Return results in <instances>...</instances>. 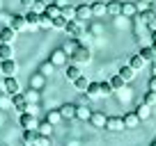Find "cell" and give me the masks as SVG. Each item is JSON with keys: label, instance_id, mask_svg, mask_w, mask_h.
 I'll list each match as a JSON object with an SVG mask.
<instances>
[{"label": "cell", "instance_id": "cell-1", "mask_svg": "<svg viewBox=\"0 0 156 146\" xmlns=\"http://www.w3.org/2000/svg\"><path fill=\"white\" fill-rule=\"evenodd\" d=\"M71 57V64H78V66H83V64H90L92 62V50L87 48V46H78L76 53L69 55Z\"/></svg>", "mask_w": 156, "mask_h": 146}, {"label": "cell", "instance_id": "cell-2", "mask_svg": "<svg viewBox=\"0 0 156 146\" xmlns=\"http://www.w3.org/2000/svg\"><path fill=\"white\" fill-rule=\"evenodd\" d=\"M0 91L7 94V96H14V94L21 91V85L16 80V75H9V78H2L0 80Z\"/></svg>", "mask_w": 156, "mask_h": 146}, {"label": "cell", "instance_id": "cell-3", "mask_svg": "<svg viewBox=\"0 0 156 146\" xmlns=\"http://www.w3.org/2000/svg\"><path fill=\"white\" fill-rule=\"evenodd\" d=\"M9 98H12V105H14V110H16L19 114H23V112H28V110H30V101L25 98L23 91L14 94V96H9Z\"/></svg>", "mask_w": 156, "mask_h": 146}, {"label": "cell", "instance_id": "cell-4", "mask_svg": "<svg viewBox=\"0 0 156 146\" xmlns=\"http://www.w3.org/2000/svg\"><path fill=\"white\" fill-rule=\"evenodd\" d=\"M64 32L69 34V37H73V39H80V37H85V28H83V21H69L67 28H64Z\"/></svg>", "mask_w": 156, "mask_h": 146}, {"label": "cell", "instance_id": "cell-5", "mask_svg": "<svg viewBox=\"0 0 156 146\" xmlns=\"http://www.w3.org/2000/svg\"><path fill=\"white\" fill-rule=\"evenodd\" d=\"M19 126L23 128V130H37L39 128V121L34 119V114L32 112H23V114H19Z\"/></svg>", "mask_w": 156, "mask_h": 146}, {"label": "cell", "instance_id": "cell-6", "mask_svg": "<svg viewBox=\"0 0 156 146\" xmlns=\"http://www.w3.org/2000/svg\"><path fill=\"white\" fill-rule=\"evenodd\" d=\"M0 68H2V78H9V75H16V73H19V62H16L14 57L2 59V62H0Z\"/></svg>", "mask_w": 156, "mask_h": 146}, {"label": "cell", "instance_id": "cell-7", "mask_svg": "<svg viewBox=\"0 0 156 146\" xmlns=\"http://www.w3.org/2000/svg\"><path fill=\"white\" fill-rule=\"evenodd\" d=\"M67 59H69V55H67L64 48H55L53 53H51V62H53V66H67Z\"/></svg>", "mask_w": 156, "mask_h": 146}, {"label": "cell", "instance_id": "cell-8", "mask_svg": "<svg viewBox=\"0 0 156 146\" xmlns=\"http://www.w3.org/2000/svg\"><path fill=\"white\" fill-rule=\"evenodd\" d=\"M124 119L122 117H108L106 119V130H110V132H119V130H124Z\"/></svg>", "mask_w": 156, "mask_h": 146}, {"label": "cell", "instance_id": "cell-9", "mask_svg": "<svg viewBox=\"0 0 156 146\" xmlns=\"http://www.w3.org/2000/svg\"><path fill=\"white\" fill-rule=\"evenodd\" d=\"M16 30L14 28H9V25H5V28L0 30V41H2V44H14L16 41Z\"/></svg>", "mask_w": 156, "mask_h": 146}, {"label": "cell", "instance_id": "cell-10", "mask_svg": "<svg viewBox=\"0 0 156 146\" xmlns=\"http://www.w3.org/2000/svg\"><path fill=\"white\" fill-rule=\"evenodd\" d=\"M92 112H94V110H92V107H90V105H85V103H80V105L76 107V119H78V121H90V117H92Z\"/></svg>", "mask_w": 156, "mask_h": 146}, {"label": "cell", "instance_id": "cell-11", "mask_svg": "<svg viewBox=\"0 0 156 146\" xmlns=\"http://www.w3.org/2000/svg\"><path fill=\"white\" fill-rule=\"evenodd\" d=\"M90 9H92V16H94V18H103V16L108 14V7H106V2H101V0L92 2V5H90Z\"/></svg>", "mask_w": 156, "mask_h": 146}, {"label": "cell", "instance_id": "cell-12", "mask_svg": "<svg viewBox=\"0 0 156 146\" xmlns=\"http://www.w3.org/2000/svg\"><path fill=\"white\" fill-rule=\"evenodd\" d=\"M9 28H14L16 32H23V30H28V21H25V16L14 14V16H12V23H9Z\"/></svg>", "mask_w": 156, "mask_h": 146}, {"label": "cell", "instance_id": "cell-13", "mask_svg": "<svg viewBox=\"0 0 156 146\" xmlns=\"http://www.w3.org/2000/svg\"><path fill=\"white\" fill-rule=\"evenodd\" d=\"M138 12H140V9H138L136 2H122V16H124V18H136Z\"/></svg>", "mask_w": 156, "mask_h": 146}, {"label": "cell", "instance_id": "cell-14", "mask_svg": "<svg viewBox=\"0 0 156 146\" xmlns=\"http://www.w3.org/2000/svg\"><path fill=\"white\" fill-rule=\"evenodd\" d=\"M80 75H83V73H80V66H78V64H69V66L64 68V78H67L69 82H73V80H78V78H80Z\"/></svg>", "mask_w": 156, "mask_h": 146}, {"label": "cell", "instance_id": "cell-15", "mask_svg": "<svg viewBox=\"0 0 156 146\" xmlns=\"http://www.w3.org/2000/svg\"><path fill=\"white\" fill-rule=\"evenodd\" d=\"M76 103H64V105H60V114H62V119H76Z\"/></svg>", "mask_w": 156, "mask_h": 146}, {"label": "cell", "instance_id": "cell-16", "mask_svg": "<svg viewBox=\"0 0 156 146\" xmlns=\"http://www.w3.org/2000/svg\"><path fill=\"white\" fill-rule=\"evenodd\" d=\"M23 16H25V21H28V30H37L39 28V14L34 9H28Z\"/></svg>", "mask_w": 156, "mask_h": 146}, {"label": "cell", "instance_id": "cell-17", "mask_svg": "<svg viewBox=\"0 0 156 146\" xmlns=\"http://www.w3.org/2000/svg\"><path fill=\"white\" fill-rule=\"evenodd\" d=\"M124 126H126V128H136L138 126V123H140V117H138V114H136V110H131V112H126V114H124Z\"/></svg>", "mask_w": 156, "mask_h": 146}, {"label": "cell", "instance_id": "cell-18", "mask_svg": "<svg viewBox=\"0 0 156 146\" xmlns=\"http://www.w3.org/2000/svg\"><path fill=\"white\" fill-rule=\"evenodd\" d=\"M92 16L90 5H76V21H87Z\"/></svg>", "mask_w": 156, "mask_h": 146}, {"label": "cell", "instance_id": "cell-19", "mask_svg": "<svg viewBox=\"0 0 156 146\" xmlns=\"http://www.w3.org/2000/svg\"><path fill=\"white\" fill-rule=\"evenodd\" d=\"M14 57V44H2L0 41V62L2 59H12Z\"/></svg>", "mask_w": 156, "mask_h": 146}, {"label": "cell", "instance_id": "cell-20", "mask_svg": "<svg viewBox=\"0 0 156 146\" xmlns=\"http://www.w3.org/2000/svg\"><path fill=\"white\" fill-rule=\"evenodd\" d=\"M106 114L103 112H92V117H90V123H92L94 128H106Z\"/></svg>", "mask_w": 156, "mask_h": 146}, {"label": "cell", "instance_id": "cell-21", "mask_svg": "<svg viewBox=\"0 0 156 146\" xmlns=\"http://www.w3.org/2000/svg\"><path fill=\"white\" fill-rule=\"evenodd\" d=\"M37 135H39V132L37 130H30V128H28V130H23V135H21L23 146H32L34 141H37Z\"/></svg>", "mask_w": 156, "mask_h": 146}, {"label": "cell", "instance_id": "cell-22", "mask_svg": "<svg viewBox=\"0 0 156 146\" xmlns=\"http://www.w3.org/2000/svg\"><path fill=\"white\" fill-rule=\"evenodd\" d=\"M117 73H119L126 82H131V80H136V73H138V71H136V68H131L129 64H124V66H119V71H117Z\"/></svg>", "mask_w": 156, "mask_h": 146}, {"label": "cell", "instance_id": "cell-23", "mask_svg": "<svg viewBox=\"0 0 156 146\" xmlns=\"http://www.w3.org/2000/svg\"><path fill=\"white\" fill-rule=\"evenodd\" d=\"M145 64H147V59L142 57L140 53H138V55H131V59H129V66H131V68H136V71H140V68L145 66Z\"/></svg>", "mask_w": 156, "mask_h": 146}, {"label": "cell", "instance_id": "cell-24", "mask_svg": "<svg viewBox=\"0 0 156 146\" xmlns=\"http://www.w3.org/2000/svg\"><path fill=\"white\" fill-rule=\"evenodd\" d=\"M106 7H108V16H122V2L119 0H110Z\"/></svg>", "mask_w": 156, "mask_h": 146}, {"label": "cell", "instance_id": "cell-25", "mask_svg": "<svg viewBox=\"0 0 156 146\" xmlns=\"http://www.w3.org/2000/svg\"><path fill=\"white\" fill-rule=\"evenodd\" d=\"M140 55L147 59V62H156V48H154V46H142Z\"/></svg>", "mask_w": 156, "mask_h": 146}, {"label": "cell", "instance_id": "cell-26", "mask_svg": "<svg viewBox=\"0 0 156 146\" xmlns=\"http://www.w3.org/2000/svg\"><path fill=\"white\" fill-rule=\"evenodd\" d=\"M85 94L90 96V101H92V98H101V82H90V87H87Z\"/></svg>", "mask_w": 156, "mask_h": 146}, {"label": "cell", "instance_id": "cell-27", "mask_svg": "<svg viewBox=\"0 0 156 146\" xmlns=\"http://www.w3.org/2000/svg\"><path fill=\"white\" fill-rule=\"evenodd\" d=\"M71 85H73V87H76L80 94H85V91H87V87H90V80H87V75H80V78L73 80Z\"/></svg>", "mask_w": 156, "mask_h": 146}, {"label": "cell", "instance_id": "cell-28", "mask_svg": "<svg viewBox=\"0 0 156 146\" xmlns=\"http://www.w3.org/2000/svg\"><path fill=\"white\" fill-rule=\"evenodd\" d=\"M60 14H62L67 21H73V18H76V7H73V5H62Z\"/></svg>", "mask_w": 156, "mask_h": 146}, {"label": "cell", "instance_id": "cell-29", "mask_svg": "<svg viewBox=\"0 0 156 146\" xmlns=\"http://www.w3.org/2000/svg\"><path fill=\"white\" fill-rule=\"evenodd\" d=\"M78 46H80V44H78V39H73V37H69V39L64 41V46H62V48L67 50V55H73V53H76V48H78Z\"/></svg>", "mask_w": 156, "mask_h": 146}, {"label": "cell", "instance_id": "cell-30", "mask_svg": "<svg viewBox=\"0 0 156 146\" xmlns=\"http://www.w3.org/2000/svg\"><path fill=\"white\" fill-rule=\"evenodd\" d=\"M39 28L41 30H51L53 28V18L48 14H39Z\"/></svg>", "mask_w": 156, "mask_h": 146}, {"label": "cell", "instance_id": "cell-31", "mask_svg": "<svg viewBox=\"0 0 156 146\" xmlns=\"http://www.w3.org/2000/svg\"><path fill=\"white\" fill-rule=\"evenodd\" d=\"M53 123H51V121H46V119H44V121H41V123H39V128H37V132H39V135H51V132H53Z\"/></svg>", "mask_w": 156, "mask_h": 146}, {"label": "cell", "instance_id": "cell-32", "mask_svg": "<svg viewBox=\"0 0 156 146\" xmlns=\"http://www.w3.org/2000/svg\"><path fill=\"white\" fill-rule=\"evenodd\" d=\"M60 9H62V7H60L58 2H48V5H46V12H44V14H48L51 18H55V16H60Z\"/></svg>", "mask_w": 156, "mask_h": 146}, {"label": "cell", "instance_id": "cell-33", "mask_svg": "<svg viewBox=\"0 0 156 146\" xmlns=\"http://www.w3.org/2000/svg\"><path fill=\"white\" fill-rule=\"evenodd\" d=\"M110 85H112V89H124V85H126V80L119 75V73H115L110 78Z\"/></svg>", "mask_w": 156, "mask_h": 146}, {"label": "cell", "instance_id": "cell-34", "mask_svg": "<svg viewBox=\"0 0 156 146\" xmlns=\"http://www.w3.org/2000/svg\"><path fill=\"white\" fill-rule=\"evenodd\" d=\"M136 114H138V117H140V121H142V119H149V105H145V103H140V105H138L136 107Z\"/></svg>", "mask_w": 156, "mask_h": 146}, {"label": "cell", "instance_id": "cell-35", "mask_svg": "<svg viewBox=\"0 0 156 146\" xmlns=\"http://www.w3.org/2000/svg\"><path fill=\"white\" fill-rule=\"evenodd\" d=\"M46 121H51L55 126V123H60L62 121V114H60V110H51L48 114H46Z\"/></svg>", "mask_w": 156, "mask_h": 146}, {"label": "cell", "instance_id": "cell-36", "mask_svg": "<svg viewBox=\"0 0 156 146\" xmlns=\"http://www.w3.org/2000/svg\"><path fill=\"white\" fill-rule=\"evenodd\" d=\"M67 23H69V21L64 18L62 14L55 16V18H53V30H64V28H67Z\"/></svg>", "mask_w": 156, "mask_h": 146}, {"label": "cell", "instance_id": "cell-37", "mask_svg": "<svg viewBox=\"0 0 156 146\" xmlns=\"http://www.w3.org/2000/svg\"><path fill=\"white\" fill-rule=\"evenodd\" d=\"M142 103H145V105H149V107H154V105H156V91H145Z\"/></svg>", "mask_w": 156, "mask_h": 146}, {"label": "cell", "instance_id": "cell-38", "mask_svg": "<svg viewBox=\"0 0 156 146\" xmlns=\"http://www.w3.org/2000/svg\"><path fill=\"white\" fill-rule=\"evenodd\" d=\"M112 91H115V89H112L110 80H103V82H101V96H110Z\"/></svg>", "mask_w": 156, "mask_h": 146}, {"label": "cell", "instance_id": "cell-39", "mask_svg": "<svg viewBox=\"0 0 156 146\" xmlns=\"http://www.w3.org/2000/svg\"><path fill=\"white\" fill-rule=\"evenodd\" d=\"M34 146H51V135H37Z\"/></svg>", "mask_w": 156, "mask_h": 146}, {"label": "cell", "instance_id": "cell-40", "mask_svg": "<svg viewBox=\"0 0 156 146\" xmlns=\"http://www.w3.org/2000/svg\"><path fill=\"white\" fill-rule=\"evenodd\" d=\"M46 5H48V2H44V0H34L32 9L37 12V14H44V12H46Z\"/></svg>", "mask_w": 156, "mask_h": 146}, {"label": "cell", "instance_id": "cell-41", "mask_svg": "<svg viewBox=\"0 0 156 146\" xmlns=\"http://www.w3.org/2000/svg\"><path fill=\"white\" fill-rule=\"evenodd\" d=\"M39 71H41V75H51V73H53V62H51V59H48V62H44Z\"/></svg>", "mask_w": 156, "mask_h": 146}, {"label": "cell", "instance_id": "cell-42", "mask_svg": "<svg viewBox=\"0 0 156 146\" xmlns=\"http://www.w3.org/2000/svg\"><path fill=\"white\" fill-rule=\"evenodd\" d=\"M147 89H149V91H156V75H151V78H149V82H147Z\"/></svg>", "mask_w": 156, "mask_h": 146}, {"label": "cell", "instance_id": "cell-43", "mask_svg": "<svg viewBox=\"0 0 156 146\" xmlns=\"http://www.w3.org/2000/svg\"><path fill=\"white\" fill-rule=\"evenodd\" d=\"M32 5H34V0H21V7H23V9H32Z\"/></svg>", "mask_w": 156, "mask_h": 146}, {"label": "cell", "instance_id": "cell-44", "mask_svg": "<svg viewBox=\"0 0 156 146\" xmlns=\"http://www.w3.org/2000/svg\"><path fill=\"white\" fill-rule=\"evenodd\" d=\"M0 21H2L5 25H9V23H12V16H9V14H0Z\"/></svg>", "mask_w": 156, "mask_h": 146}, {"label": "cell", "instance_id": "cell-45", "mask_svg": "<svg viewBox=\"0 0 156 146\" xmlns=\"http://www.w3.org/2000/svg\"><path fill=\"white\" fill-rule=\"evenodd\" d=\"M147 28H149V30H151V32H154V30H156V18H154V21H151V23H149V25H147Z\"/></svg>", "mask_w": 156, "mask_h": 146}, {"label": "cell", "instance_id": "cell-46", "mask_svg": "<svg viewBox=\"0 0 156 146\" xmlns=\"http://www.w3.org/2000/svg\"><path fill=\"white\" fill-rule=\"evenodd\" d=\"M151 44H156V30L151 32Z\"/></svg>", "mask_w": 156, "mask_h": 146}, {"label": "cell", "instance_id": "cell-47", "mask_svg": "<svg viewBox=\"0 0 156 146\" xmlns=\"http://www.w3.org/2000/svg\"><path fill=\"white\" fill-rule=\"evenodd\" d=\"M151 75H156V62L151 64Z\"/></svg>", "mask_w": 156, "mask_h": 146}, {"label": "cell", "instance_id": "cell-48", "mask_svg": "<svg viewBox=\"0 0 156 146\" xmlns=\"http://www.w3.org/2000/svg\"><path fill=\"white\" fill-rule=\"evenodd\" d=\"M149 146H156V137H154V141H151V144H149Z\"/></svg>", "mask_w": 156, "mask_h": 146}, {"label": "cell", "instance_id": "cell-49", "mask_svg": "<svg viewBox=\"0 0 156 146\" xmlns=\"http://www.w3.org/2000/svg\"><path fill=\"white\" fill-rule=\"evenodd\" d=\"M32 146H34V144H32Z\"/></svg>", "mask_w": 156, "mask_h": 146}]
</instances>
